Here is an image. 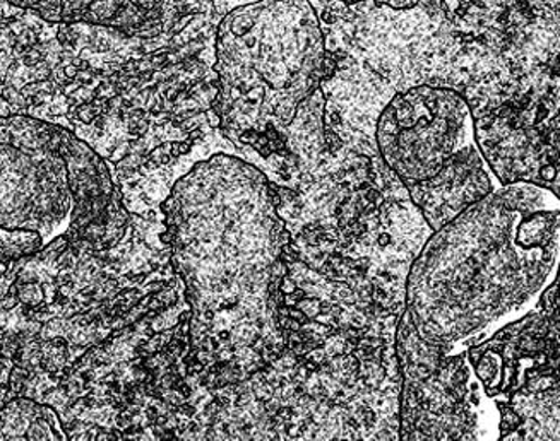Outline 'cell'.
<instances>
[{
	"label": "cell",
	"mask_w": 560,
	"mask_h": 441,
	"mask_svg": "<svg viewBox=\"0 0 560 441\" xmlns=\"http://www.w3.org/2000/svg\"><path fill=\"white\" fill-rule=\"evenodd\" d=\"M107 163L74 132L0 117V264L78 259L122 245L130 216Z\"/></svg>",
	"instance_id": "cell-3"
},
{
	"label": "cell",
	"mask_w": 560,
	"mask_h": 441,
	"mask_svg": "<svg viewBox=\"0 0 560 441\" xmlns=\"http://www.w3.org/2000/svg\"><path fill=\"white\" fill-rule=\"evenodd\" d=\"M466 358L489 397H529L559 391V279L540 307L492 339L471 346Z\"/></svg>",
	"instance_id": "cell-6"
},
{
	"label": "cell",
	"mask_w": 560,
	"mask_h": 441,
	"mask_svg": "<svg viewBox=\"0 0 560 441\" xmlns=\"http://www.w3.org/2000/svg\"><path fill=\"white\" fill-rule=\"evenodd\" d=\"M50 23H88L144 35L153 29V0H2Z\"/></svg>",
	"instance_id": "cell-7"
},
{
	"label": "cell",
	"mask_w": 560,
	"mask_h": 441,
	"mask_svg": "<svg viewBox=\"0 0 560 441\" xmlns=\"http://www.w3.org/2000/svg\"><path fill=\"white\" fill-rule=\"evenodd\" d=\"M375 150L432 231L493 190L470 102L444 84L393 91L375 119Z\"/></svg>",
	"instance_id": "cell-5"
},
{
	"label": "cell",
	"mask_w": 560,
	"mask_h": 441,
	"mask_svg": "<svg viewBox=\"0 0 560 441\" xmlns=\"http://www.w3.org/2000/svg\"><path fill=\"white\" fill-rule=\"evenodd\" d=\"M163 243L189 305L186 373L225 394L284 351L281 281L290 233L259 166L218 153L175 181Z\"/></svg>",
	"instance_id": "cell-1"
},
{
	"label": "cell",
	"mask_w": 560,
	"mask_h": 441,
	"mask_svg": "<svg viewBox=\"0 0 560 441\" xmlns=\"http://www.w3.org/2000/svg\"><path fill=\"white\" fill-rule=\"evenodd\" d=\"M59 418L50 407L30 398H14L0 410V440H66Z\"/></svg>",
	"instance_id": "cell-8"
},
{
	"label": "cell",
	"mask_w": 560,
	"mask_h": 441,
	"mask_svg": "<svg viewBox=\"0 0 560 441\" xmlns=\"http://www.w3.org/2000/svg\"><path fill=\"white\" fill-rule=\"evenodd\" d=\"M213 69L221 132L289 186L287 131L329 75L316 8L311 0H250L233 8L218 24Z\"/></svg>",
	"instance_id": "cell-4"
},
{
	"label": "cell",
	"mask_w": 560,
	"mask_h": 441,
	"mask_svg": "<svg viewBox=\"0 0 560 441\" xmlns=\"http://www.w3.org/2000/svg\"><path fill=\"white\" fill-rule=\"evenodd\" d=\"M556 201L516 181L427 238L408 269L401 311L427 346L450 355L541 288L559 255Z\"/></svg>",
	"instance_id": "cell-2"
}]
</instances>
